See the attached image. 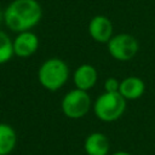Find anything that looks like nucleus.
Returning <instances> with one entry per match:
<instances>
[{
  "instance_id": "1",
  "label": "nucleus",
  "mask_w": 155,
  "mask_h": 155,
  "mask_svg": "<svg viewBox=\"0 0 155 155\" xmlns=\"http://www.w3.org/2000/svg\"><path fill=\"white\" fill-rule=\"evenodd\" d=\"M42 17V7L36 0H13L4 11L6 27L16 33L30 30Z\"/></svg>"
},
{
  "instance_id": "2",
  "label": "nucleus",
  "mask_w": 155,
  "mask_h": 155,
  "mask_svg": "<svg viewBox=\"0 0 155 155\" xmlns=\"http://www.w3.org/2000/svg\"><path fill=\"white\" fill-rule=\"evenodd\" d=\"M68 79L69 67L58 57L46 59L38 70V80L40 85L48 91H58L65 85Z\"/></svg>"
},
{
  "instance_id": "3",
  "label": "nucleus",
  "mask_w": 155,
  "mask_h": 155,
  "mask_svg": "<svg viewBox=\"0 0 155 155\" xmlns=\"http://www.w3.org/2000/svg\"><path fill=\"white\" fill-rule=\"evenodd\" d=\"M126 110V99L119 92H104L93 103V111L97 119L103 122L119 120Z\"/></svg>"
},
{
  "instance_id": "4",
  "label": "nucleus",
  "mask_w": 155,
  "mask_h": 155,
  "mask_svg": "<svg viewBox=\"0 0 155 155\" xmlns=\"http://www.w3.org/2000/svg\"><path fill=\"white\" fill-rule=\"evenodd\" d=\"M91 105L92 101L88 92L79 88H74L67 92L61 103L63 114L73 120L84 117L90 111Z\"/></svg>"
},
{
  "instance_id": "5",
  "label": "nucleus",
  "mask_w": 155,
  "mask_h": 155,
  "mask_svg": "<svg viewBox=\"0 0 155 155\" xmlns=\"http://www.w3.org/2000/svg\"><path fill=\"white\" fill-rule=\"evenodd\" d=\"M108 52L110 56L121 62H126L132 59L139 48V44L137 39L131 34H116L108 41Z\"/></svg>"
},
{
  "instance_id": "6",
  "label": "nucleus",
  "mask_w": 155,
  "mask_h": 155,
  "mask_svg": "<svg viewBox=\"0 0 155 155\" xmlns=\"http://www.w3.org/2000/svg\"><path fill=\"white\" fill-rule=\"evenodd\" d=\"M88 34L94 41L101 44H108V41L113 38L111 21L102 15L94 16L88 23Z\"/></svg>"
},
{
  "instance_id": "7",
  "label": "nucleus",
  "mask_w": 155,
  "mask_h": 155,
  "mask_svg": "<svg viewBox=\"0 0 155 155\" xmlns=\"http://www.w3.org/2000/svg\"><path fill=\"white\" fill-rule=\"evenodd\" d=\"M39 47V39L36 34L30 30L18 33L13 40L15 56L21 58H28L33 56Z\"/></svg>"
},
{
  "instance_id": "8",
  "label": "nucleus",
  "mask_w": 155,
  "mask_h": 155,
  "mask_svg": "<svg viewBox=\"0 0 155 155\" xmlns=\"http://www.w3.org/2000/svg\"><path fill=\"white\" fill-rule=\"evenodd\" d=\"M73 80H74L75 88L88 92L96 85V82L98 80V73L93 65L85 63V64L79 65L75 69Z\"/></svg>"
},
{
  "instance_id": "9",
  "label": "nucleus",
  "mask_w": 155,
  "mask_h": 155,
  "mask_svg": "<svg viewBox=\"0 0 155 155\" xmlns=\"http://www.w3.org/2000/svg\"><path fill=\"white\" fill-rule=\"evenodd\" d=\"M84 149L87 155H108L110 150V142L104 133L92 132L86 137Z\"/></svg>"
},
{
  "instance_id": "10",
  "label": "nucleus",
  "mask_w": 155,
  "mask_h": 155,
  "mask_svg": "<svg viewBox=\"0 0 155 155\" xmlns=\"http://www.w3.org/2000/svg\"><path fill=\"white\" fill-rule=\"evenodd\" d=\"M144 91H145V84L138 76H127L120 81L119 93L126 101H136L140 98Z\"/></svg>"
},
{
  "instance_id": "11",
  "label": "nucleus",
  "mask_w": 155,
  "mask_h": 155,
  "mask_svg": "<svg viewBox=\"0 0 155 155\" xmlns=\"http://www.w3.org/2000/svg\"><path fill=\"white\" fill-rule=\"evenodd\" d=\"M17 144V134L15 128L5 122H0V155L11 154Z\"/></svg>"
},
{
  "instance_id": "12",
  "label": "nucleus",
  "mask_w": 155,
  "mask_h": 155,
  "mask_svg": "<svg viewBox=\"0 0 155 155\" xmlns=\"http://www.w3.org/2000/svg\"><path fill=\"white\" fill-rule=\"evenodd\" d=\"M13 54V40L5 31L0 30V64L7 63Z\"/></svg>"
},
{
  "instance_id": "13",
  "label": "nucleus",
  "mask_w": 155,
  "mask_h": 155,
  "mask_svg": "<svg viewBox=\"0 0 155 155\" xmlns=\"http://www.w3.org/2000/svg\"><path fill=\"white\" fill-rule=\"evenodd\" d=\"M120 81L116 78H108L104 81V92H119Z\"/></svg>"
},
{
  "instance_id": "14",
  "label": "nucleus",
  "mask_w": 155,
  "mask_h": 155,
  "mask_svg": "<svg viewBox=\"0 0 155 155\" xmlns=\"http://www.w3.org/2000/svg\"><path fill=\"white\" fill-rule=\"evenodd\" d=\"M111 155H132V154H130L128 151H115V153H113Z\"/></svg>"
},
{
  "instance_id": "15",
  "label": "nucleus",
  "mask_w": 155,
  "mask_h": 155,
  "mask_svg": "<svg viewBox=\"0 0 155 155\" xmlns=\"http://www.w3.org/2000/svg\"><path fill=\"white\" fill-rule=\"evenodd\" d=\"M1 19H4V12L0 11V21H1Z\"/></svg>"
}]
</instances>
